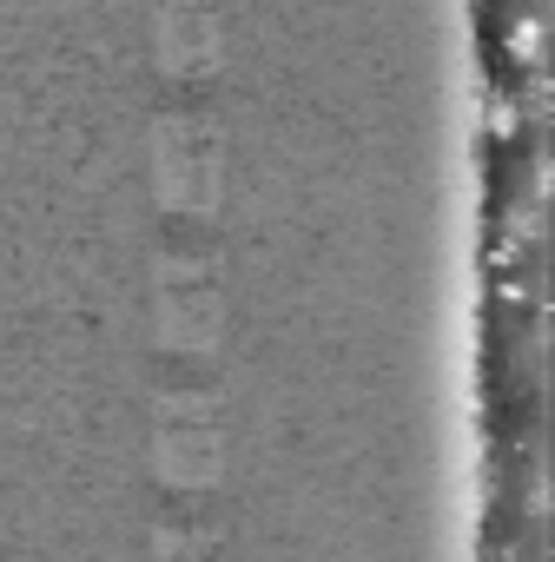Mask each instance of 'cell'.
<instances>
[{"label": "cell", "mask_w": 555, "mask_h": 562, "mask_svg": "<svg viewBox=\"0 0 555 562\" xmlns=\"http://www.w3.org/2000/svg\"><path fill=\"white\" fill-rule=\"evenodd\" d=\"M159 186H166V225L192 232L199 218H212V199H218V126L205 120V100L199 93H179L166 113H159Z\"/></svg>", "instance_id": "cell-1"}, {"label": "cell", "mask_w": 555, "mask_h": 562, "mask_svg": "<svg viewBox=\"0 0 555 562\" xmlns=\"http://www.w3.org/2000/svg\"><path fill=\"white\" fill-rule=\"evenodd\" d=\"M218 41H212V0H159V67L179 93H199L212 80Z\"/></svg>", "instance_id": "cell-2"}]
</instances>
